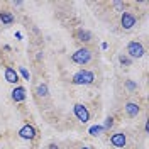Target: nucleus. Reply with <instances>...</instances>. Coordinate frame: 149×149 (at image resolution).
<instances>
[{
	"label": "nucleus",
	"instance_id": "obj_1",
	"mask_svg": "<svg viewBox=\"0 0 149 149\" xmlns=\"http://www.w3.org/2000/svg\"><path fill=\"white\" fill-rule=\"evenodd\" d=\"M95 81V73L88 71V70H80L73 74L71 83L73 85H92Z\"/></svg>",
	"mask_w": 149,
	"mask_h": 149
},
{
	"label": "nucleus",
	"instance_id": "obj_2",
	"mask_svg": "<svg viewBox=\"0 0 149 149\" xmlns=\"http://www.w3.org/2000/svg\"><path fill=\"white\" fill-rule=\"evenodd\" d=\"M71 61L76 63V65H80V66L88 65L92 61V51L88 47H80V49H76L73 54H71Z\"/></svg>",
	"mask_w": 149,
	"mask_h": 149
},
{
	"label": "nucleus",
	"instance_id": "obj_3",
	"mask_svg": "<svg viewBox=\"0 0 149 149\" xmlns=\"http://www.w3.org/2000/svg\"><path fill=\"white\" fill-rule=\"evenodd\" d=\"M144 46L141 44L139 41H130L129 44H127V56H129L130 59H139L144 56Z\"/></svg>",
	"mask_w": 149,
	"mask_h": 149
},
{
	"label": "nucleus",
	"instance_id": "obj_4",
	"mask_svg": "<svg viewBox=\"0 0 149 149\" xmlns=\"http://www.w3.org/2000/svg\"><path fill=\"white\" fill-rule=\"evenodd\" d=\"M73 113H74V117L81 122V124H86V122L90 120V112H88V109L85 107L83 103H74Z\"/></svg>",
	"mask_w": 149,
	"mask_h": 149
},
{
	"label": "nucleus",
	"instance_id": "obj_5",
	"mask_svg": "<svg viewBox=\"0 0 149 149\" xmlns=\"http://www.w3.org/2000/svg\"><path fill=\"white\" fill-rule=\"evenodd\" d=\"M137 24V17L132 14V12H122L120 15V26L124 31H130V29L134 27Z\"/></svg>",
	"mask_w": 149,
	"mask_h": 149
},
{
	"label": "nucleus",
	"instance_id": "obj_6",
	"mask_svg": "<svg viewBox=\"0 0 149 149\" xmlns=\"http://www.w3.org/2000/svg\"><path fill=\"white\" fill-rule=\"evenodd\" d=\"M36 136H37V130H36V127L31 125V124H26L24 127L19 129V137H20V139L32 141V139H36Z\"/></svg>",
	"mask_w": 149,
	"mask_h": 149
},
{
	"label": "nucleus",
	"instance_id": "obj_7",
	"mask_svg": "<svg viewBox=\"0 0 149 149\" xmlns=\"http://www.w3.org/2000/svg\"><path fill=\"white\" fill-rule=\"evenodd\" d=\"M110 144L113 148H125L127 136L124 132H115V134H112V137H110Z\"/></svg>",
	"mask_w": 149,
	"mask_h": 149
},
{
	"label": "nucleus",
	"instance_id": "obj_8",
	"mask_svg": "<svg viewBox=\"0 0 149 149\" xmlns=\"http://www.w3.org/2000/svg\"><path fill=\"white\" fill-rule=\"evenodd\" d=\"M124 110H125V113H127V117H137L139 112H141V107H139V103L127 102L125 107H124Z\"/></svg>",
	"mask_w": 149,
	"mask_h": 149
},
{
	"label": "nucleus",
	"instance_id": "obj_9",
	"mask_svg": "<svg viewBox=\"0 0 149 149\" xmlns=\"http://www.w3.org/2000/svg\"><path fill=\"white\" fill-rule=\"evenodd\" d=\"M12 100L17 102V103L24 102V100H26V88H24V86H15V88L12 90Z\"/></svg>",
	"mask_w": 149,
	"mask_h": 149
},
{
	"label": "nucleus",
	"instance_id": "obj_10",
	"mask_svg": "<svg viewBox=\"0 0 149 149\" xmlns=\"http://www.w3.org/2000/svg\"><path fill=\"white\" fill-rule=\"evenodd\" d=\"M3 74H5V80H7L9 83H12V85L19 83V73L14 70V68L7 66V68H5V71H3Z\"/></svg>",
	"mask_w": 149,
	"mask_h": 149
},
{
	"label": "nucleus",
	"instance_id": "obj_11",
	"mask_svg": "<svg viewBox=\"0 0 149 149\" xmlns=\"http://www.w3.org/2000/svg\"><path fill=\"white\" fill-rule=\"evenodd\" d=\"M76 37H78L80 42H90V41H92V34H90L86 29H78V31H76Z\"/></svg>",
	"mask_w": 149,
	"mask_h": 149
},
{
	"label": "nucleus",
	"instance_id": "obj_12",
	"mask_svg": "<svg viewBox=\"0 0 149 149\" xmlns=\"http://www.w3.org/2000/svg\"><path fill=\"white\" fill-rule=\"evenodd\" d=\"M14 20H15V17L12 15V12H7V10L0 12V22H2V24L10 26V24H14Z\"/></svg>",
	"mask_w": 149,
	"mask_h": 149
},
{
	"label": "nucleus",
	"instance_id": "obj_13",
	"mask_svg": "<svg viewBox=\"0 0 149 149\" xmlns=\"http://www.w3.org/2000/svg\"><path fill=\"white\" fill-rule=\"evenodd\" d=\"M36 95L37 97H41V98H46L47 95H49V88H47L46 83H41L39 86L36 88Z\"/></svg>",
	"mask_w": 149,
	"mask_h": 149
},
{
	"label": "nucleus",
	"instance_id": "obj_14",
	"mask_svg": "<svg viewBox=\"0 0 149 149\" xmlns=\"http://www.w3.org/2000/svg\"><path fill=\"white\" fill-rule=\"evenodd\" d=\"M103 132H105V129H103L102 125H92V127L88 129V134H90V136H93V137L100 136V134H103Z\"/></svg>",
	"mask_w": 149,
	"mask_h": 149
},
{
	"label": "nucleus",
	"instance_id": "obj_15",
	"mask_svg": "<svg viewBox=\"0 0 149 149\" xmlns=\"http://www.w3.org/2000/svg\"><path fill=\"white\" fill-rule=\"evenodd\" d=\"M119 63H120L122 66H130V63H132V59H130L129 56L120 54V56H119Z\"/></svg>",
	"mask_w": 149,
	"mask_h": 149
},
{
	"label": "nucleus",
	"instance_id": "obj_16",
	"mask_svg": "<svg viewBox=\"0 0 149 149\" xmlns=\"http://www.w3.org/2000/svg\"><path fill=\"white\" fill-rule=\"evenodd\" d=\"M112 125H113V117H107L105 119V124H103L102 127L105 130H109V129H112Z\"/></svg>",
	"mask_w": 149,
	"mask_h": 149
},
{
	"label": "nucleus",
	"instance_id": "obj_17",
	"mask_svg": "<svg viewBox=\"0 0 149 149\" xmlns=\"http://www.w3.org/2000/svg\"><path fill=\"white\" fill-rule=\"evenodd\" d=\"M19 73L22 74V76H24V80H31V73H29L27 70H26V68H24V66H20V68H19Z\"/></svg>",
	"mask_w": 149,
	"mask_h": 149
},
{
	"label": "nucleus",
	"instance_id": "obj_18",
	"mask_svg": "<svg viewBox=\"0 0 149 149\" xmlns=\"http://www.w3.org/2000/svg\"><path fill=\"white\" fill-rule=\"evenodd\" d=\"M125 88L130 90V92H134V90H137V83H134V81L127 80V81H125Z\"/></svg>",
	"mask_w": 149,
	"mask_h": 149
},
{
	"label": "nucleus",
	"instance_id": "obj_19",
	"mask_svg": "<svg viewBox=\"0 0 149 149\" xmlns=\"http://www.w3.org/2000/svg\"><path fill=\"white\" fill-rule=\"evenodd\" d=\"M113 7H115L117 10H120V9H124V3H122V2H115V3H113Z\"/></svg>",
	"mask_w": 149,
	"mask_h": 149
},
{
	"label": "nucleus",
	"instance_id": "obj_20",
	"mask_svg": "<svg viewBox=\"0 0 149 149\" xmlns=\"http://www.w3.org/2000/svg\"><path fill=\"white\" fill-rule=\"evenodd\" d=\"M49 149H59V148H58L56 144H51V146H49Z\"/></svg>",
	"mask_w": 149,
	"mask_h": 149
},
{
	"label": "nucleus",
	"instance_id": "obj_21",
	"mask_svg": "<svg viewBox=\"0 0 149 149\" xmlns=\"http://www.w3.org/2000/svg\"><path fill=\"white\" fill-rule=\"evenodd\" d=\"M81 149H90V148H81Z\"/></svg>",
	"mask_w": 149,
	"mask_h": 149
}]
</instances>
